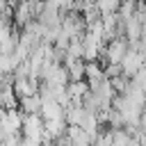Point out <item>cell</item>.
Instances as JSON below:
<instances>
[{
	"label": "cell",
	"mask_w": 146,
	"mask_h": 146,
	"mask_svg": "<svg viewBox=\"0 0 146 146\" xmlns=\"http://www.w3.org/2000/svg\"><path fill=\"white\" fill-rule=\"evenodd\" d=\"M39 107H41V98H39V94L18 98V110H21L23 114H32V112H39Z\"/></svg>",
	"instance_id": "obj_9"
},
{
	"label": "cell",
	"mask_w": 146,
	"mask_h": 146,
	"mask_svg": "<svg viewBox=\"0 0 146 146\" xmlns=\"http://www.w3.org/2000/svg\"><path fill=\"white\" fill-rule=\"evenodd\" d=\"M94 5H96V9L100 14H116L121 0H94Z\"/></svg>",
	"instance_id": "obj_11"
},
{
	"label": "cell",
	"mask_w": 146,
	"mask_h": 146,
	"mask_svg": "<svg viewBox=\"0 0 146 146\" xmlns=\"http://www.w3.org/2000/svg\"><path fill=\"white\" fill-rule=\"evenodd\" d=\"M130 80H132V82H135L139 89H146V64H144V66H141V68H139V71H137V73H135Z\"/></svg>",
	"instance_id": "obj_13"
},
{
	"label": "cell",
	"mask_w": 146,
	"mask_h": 146,
	"mask_svg": "<svg viewBox=\"0 0 146 146\" xmlns=\"http://www.w3.org/2000/svg\"><path fill=\"white\" fill-rule=\"evenodd\" d=\"M39 114L41 119H57V116H64V107L57 103V100H41V107H39Z\"/></svg>",
	"instance_id": "obj_6"
},
{
	"label": "cell",
	"mask_w": 146,
	"mask_h": 146,
	"mask_svg": "<svg viewBox=\"0 0 146 146\" xmlns=\"http://www.w3.org/2000/svg\"><path fill=\"white\" fill-rule=\"evenodd\" d=\"M119 64H121V73H123L125 78H132V75L146 64V59L141 57V52H139L137 48H128L125 55H123V59H121Z\"/></svg>",
	"instance_id": "obj_2"
},
{
	"label": "cell",
	"mask_w": 146,
	"mask_h": 146,
	"mask_svg": "<svg viewBox=\"0 0 146 146\" xmlns=\"http://www.w3.org/2000/svg\"><path fill=\"white\" fill-rule=\"evenodd\" d=\"M110 137H112V146H130L132 137L125 128H110Z\"/></svg>",
	"instance_id": "obj_10"
},
{
	"label": "cell",
	"mask_w": 146,
	"mask_h": 146,
	"mask_svg": "<svg viewBox=\"0 0 146 146\" xmlns=\"http://www.w3.org/2000/svg\"><path fill=\"white\" fill-rule=\"evenodd\" d=\"M103 78H105V75H103V66H100L96 59H94V62H84V80H87L89 89H94Z\"/></svg>",
	"instance_id": "obj_5"
},
{
	"label": "cell",
	"mask_w": 146,
	"mask_h": 146,
	"mask_svg": "<svg viewBox=\"0 0 146 146\" xmlns=\"http://www.w3.org/2000/svg\"><path fill=\"white\" fill-rule=\"evenodd\" d=\"M14 68H16V62H14L11 52H9V55L0 52V75H5V73H11Z\"/></svg>",
	"instance_id": "obj_12"
},
{
	"label": "cell",
	"mask_w": 146,
	"mask_h": 146,
	"mask_svg": "<svg viewBox=\"0 0 146 146\" xmlns=\"http://www.w3.org/2000/svg\"><path fill=\"white\" fill-rule=\"evenodd\" d=\"M11 87H14V94H16L18 98H23V96H34V94L39 91V80H34V78H14Z\"/></svg>",
	"instance_id": "obj_3"
},
{
	"label": "cell",
	"mask_w": 146,
	"mask_h": 146,
	"mask_svg": "<svg viewBox=\"0 0 146 146\" xmlns=\"http://www.w3.org/2000/svg\"><path fill=\"white\" fill-rule=\"evenodd\" d=\"M80 41H82V59H84V62H94V59H98V55H100L105 41H103L100 36L87 32V30H84V34H82Z\"/></svg>",
	"instance_id": "obj_1"
},
{
	"label": "cell",
	"mask_w": 146,
	"mask_h": 146,
	"mask_svg": "<svg viewBox=\"0 0 146 146\" xmlns=\"http://www.w3.org/2000/svg\"><path fill=\"white\" fill-rule=\"evenodd\" d=\"M62 64L66 66L68 80H84V59H66Z\"/></svg>",
	"instance_id": "obj_8"
},
{
	"label": "cell",
	"mask_w": 146,
	"mask_h": 146,
	"mask_svg": "<svg viewBox=\"0 0 146 146\" xmlns=\"http://www.w3.org/2000/svg\"><path fill=\"white\" fill-rule=\"evenodd\" d=\"M66 132V121L64 116H57V119H46L43 121V135L50 137V139H57Z\"/></svg>",
	"instance_id": "obj_4"
},
{
	"label": "cell",
	"mask_w": 146,
	"mask_h": 146,
	"mask_svg": "<svg viewBox=\"0 0 146 146\" xmlns=\"http://www.w3.org/2000/svg\"><path fill=\"white\" fill-rule=\"evenodd\" d=\"M87 91H89L87 80H68V82H66V94H68L71 100H80Z\"/></svg>",
	"instance_id": "obj_7"
}]
</instances>
